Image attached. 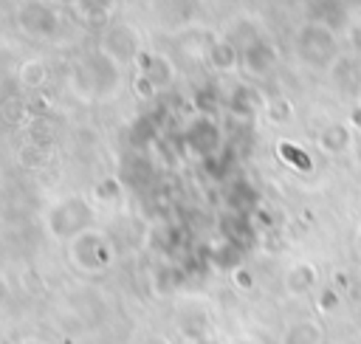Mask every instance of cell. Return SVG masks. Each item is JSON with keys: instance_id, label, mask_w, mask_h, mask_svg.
<instances>
[{"instance_id": "6da1fadb", "label": "cell", "mask_w": 361, "mask_h": 344, "mask_svg": "<svg viewBox=\"0 0 361 344\" xmlns=\"http://www.w3.org/2000/svg\"><path fill=\"white\" fill-rule=\"evenodd\" d=\"M20 25H23L28 34L48 37V34L56 31L59 17H56L54 6H48L45 0H28V3H23V8H20Z\"/></svg>"}, {"instance_id": "7a4b0ae2", "label": "cell", "mask_w": 361, "mask_h": 344, "mask_svg": "<svg viewBox=\"0 0 361 344\" xmlns=\"http://www.w3.org/2000/svg\"><path fill=\"white\" fill-rule=\"evenodd\" d=\"M23 76H25L28 85H37L39 76H42V65H39V62H28V65L23 68Z\"/></svg>"}]
</instances>
